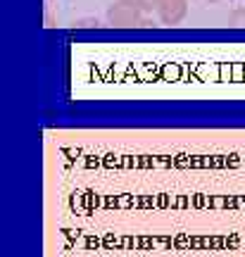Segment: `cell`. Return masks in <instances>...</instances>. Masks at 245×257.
<instances>
[{"mask_svg": "<svg viewBox=\"0 0 245 257\" xmlns=\"http://www.w3.org/2000/svg\"><path fill=\"white\" fill-rule=\"evenodd\" d=\"M143 10L136 0H114L107 8V24L109 27H141L143 24Z\"/></svg>", "mask_w": 245, "mask_h": 257, "instance_id": "cell-1", "label": "cell"}, {"mask_svg": "<svg viewBox=\"0 0 245 257\" xmlns=\"http://www.w3.org/2000/svg\"><path fill=\"white\" fill-rule=\"evenodd\" d=\"M188 15V0H160L157 17L164 27H176L181 24Z\"/></svg>", "mask_w": 245, "mask_h": 257, "instance_id": "cell-2", "label": "cell"}, {"mask_svg": "<svg viewBox=\"0 0 245 257\" xmlns=\"http://www.w3.org/2000/svg\"><path fill=\"white\" fill-rule=\"evenodd\" d=\"M228 24L231 27H240L245 29V8H236L231 15H228Z\"/></svg>", "mask_w": 245, "mask_h": 257, "instance_id": "cell-3", "label": "cell"}, {"mask_svg": "<svg viewBox=\"0 0 245 257\" xmlns=\"http://www.w3.org/2000/svg\"><path fill=\"white\" fill-rule=\"evenodd\" d=\"M138 5H141V10L146 12V15H153V12H157V8H160V0H136Z\"/></svg>", "mask_w": 245, "mask_h": 257, "instance_id": "cell-4", "label": "cell"}, {"mask_svg": "<svg viewBox=\"0 0 245 257\" xmlns=\"http://www.w3.org/2000/svg\"><path fill=\"white\" fill-rule=\"evenodd\" d=\"M74 27H98V19H81V22H74Z\"/></svg>", "mask_w": 245, "mask_h": 257, "instance_id": "cell-5", "label": "cell"}, {"mask_svg": "<svg viewBox=\"0 0 245 257\" xmlns=\"http://www.w3.org/2000/svg\"><path fill=\"white\" fill-rule=\"evenodd\" d=\"M207 3H221V0H207Z\"/></svg>", "mask_w": 245, "mask_h": 257, "instance_id": "cell-6", "label": "cell"}]
</instances>
